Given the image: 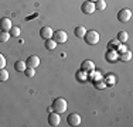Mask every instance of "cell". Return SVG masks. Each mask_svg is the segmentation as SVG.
I'll return each instance as SVG.
<instances>
[{
    "mask_svg": "<svg viewBox=\"0 0 133 127\" xmlns=\"http://www.w3.org/2000/svg\"><path fill=\"white\" fill-rule=\"evenodd\" d=\"M66 109H68V103H66V100L62 99V97H57V99L52 102V104H51V110H52V112L59 113V114L65 113Z\"/></svg>",
    "mask_w": 133,
    "mask_h": 127,
    "instance_id": "cell-1",
    "label": "cell"
},
{
    "mask_svg": "<svg viewBox=\"0 0 133 127\" xmlns=\"http://www.w3.org/2000/svg\"><path fill=\"white\" fill-rule=\"evenodd\" d=\"M99 34H98V31H95V30H89V31H87L85 33V36H84V40H85V43L88 44V45H96L98 43H99Z\"/></svg>",
    "mask_w": 133,
    "mask_h": 127,
    "instance_id": "cell-2",
    "label": "cell"
},
{
    "mask_svg": "<svg viewBox=\"0 0 133 127\" xmlns=\"http://www.w3.org/2000/svg\"><path fill=\"white\" fill-rule=\"evenodd\" d=\"M51 38L57 44H64V43H66V40H68V34H66L65 31H62V30H57V31L52 33Z\"/></svg>",
    "mask_w": 133,
    "mask_h": 127,
    "instance_id": "cell-3",
    "label": "cell"
},
{
    "mask_svg": "<svg viewBox=\"0 0 133 127\" xmlns=\"http://www.w3.org/2000/svg\"><path fill=\"white\" fill-rule=\"evenodd\" d=\"M130 18H132V11L129 9H122L118 13V20L120 23H128V21H130Z\"/></svg>",
    "mask_w": 133,
    "mask_h": 127,
    "instance_id": "cell-4",
    "label": "cell"
},
{
    "mask_svg": "<svg viewBox=\"0 0 133 127\" xmlns=\"http://www.w3.org/2000/svg\"><path fill=\"white\" fill-rule=\"evenodd\" d=\"M66 123H68L69 126L72 127H77L81 124V116L78 113H71L68 114V117H66Z\"/></svg>",
    "mask_w": 133,
    "mask_h": 127,
    "instance_id": "cell-5",
    "label": "cell"
},
{
    "mask_svg": "<svg viewBox=\"0 0 133 127\" xmlns=\"http://www.w3.org/2000/svg\"><path fill=\"white\" fill-rule=\"evenodd\" d=\"M81 10H82V13H85V14H92L95 11V3L87 0V2H84L81 4Z\"/></svg>",
    "mask_w": 133,
    "mask_h": 127,
    "instance_id": "cell-6",
    "label": "cell"
},
{
    "mask_svg": "<svg viewBox=\"0 0 133 127\" xmlns=\"http://www.w3.org/2000/svg\"><path fill=\"white\" fill-rule=\"evenodd\" d=\"M59 123H61V117H59V113L52 112V113L48 114V124H50V126L55 127V126H58Z\"/></svg>",
    "mask_w": 133,
    "mask_h": 127,
    "instance_id": "cell-7",
    "label": "cell"
},
{
    "mask_svg": "<svg viewBox=\"0 0 133 127\" xmlns=\"http://www.w3.org/2000/svg\"><path fill=\"white\" fill-rule=\"evenodd\" d=\"M52 33H54L52 28L48 27V25H45V27H41V30H40V37L43 38V40H48V38L52 37Z\"/></svg>",
    "mask_w": 133,
    "mask_h": 127,
    "instance_id": "cell-8",
    "label": "cell"
},
{
    "mask_svg": "<svg viewBox=\"0 0 133 127\" xmlns=\"http://www.w3.org/2000/svg\"><path fill=\"white\" fill-rule=\"evenodd\" d=\"M26 64L28 68H38L40 65V58L37 55H30L28 58L26 59Z\"/></svg>",
    "mask_w": 133,
    "mask_h": 127,
    "instance_id": "cell-9",
    "label": "cell"
},
{
    "mask_svg": "<svg viewBox=\"0 0 133 127\" xmlns=\"http://www.w3.org/2000/svg\"><path fill=\"white\" fill-rule=\"evenodd\" d=\"M11 27H13V25H11L10 18H7V17L0 18V31H9Z\"/></svg>",
    "mask_w": 133,
    "mask_h": 127,
    "instance_id": "cell-10",
    "label": "cell"
},
{
    "mask_svg": "<svg viewBox=\"0 0 133 127\" xmlns=\"http://www.w3.org/2000/svg\"><path fill=\"white\" fill-rule=\"evenodd\" d=\"M105 58H106L108 62H115V61H118V59H119V54H118V51H116V50H108Z\"/></svg>",
    "mask_w": 133,
    "mask_h": 127,
    "instance_id": "cell-11",
    "label": "cell"
},
{
    "mask_svg": "<svg viewBox=\"0 0 133 127\" xmlns=\"http://www.w3.org/2000/svg\"><path fill=\"white\" fill-rule=\"evenodd\" d=\"M81 69H82V71H85V72L94 71V69H95V64H94V61H91V59H85V61L81 64Z\"/></svg>",
    "mask_w": 133,
    "mask_h": 127,
    "instance_id": "cell-12",
    "label": "cell"
},
{
    "mask_svg": "<svg viewBox=\"0 0 133 127\" xmlns=\"http://www.w3.org/2000/svg\"><path fill=\"white\" fill-rule=\"evenodd\" d=\"M27 68V64H26V61H16L14 62V69L17 72H24V69Z\"/></svg>",
    "mask_w": 133,
    "mask_h": 127,
    "instance_id": "cell-13",
    "label": "cell"
},
{
    "mask_svg": "<svg viewBox=\"0 0 133 127\" xmlns=\"http://www.w3.org/2000/svg\"><path fill=\"white\" fill-rule=\"evenodd\" d=\"M85 33H87V28H85L84 25H78V27H75V30H74L75 37H79V38L84 37Z\"/></svg>",
    "mask_w": 133,
    "mask_h": 127,
    "instance_id": "cell-14",
    "label": "cell"
},
{
    "mask_svg": "<svg viewBox=\"0 0 133 127\" xmlns=\"http://www.w3.org/2000/svg\"><path fill=\"white\" fill-rule=\"evenodd\" d=\"M103 82L106 83V86H112V85L116 83V76L112 75V74H109V75H106V78L103 79Z\"/></svg>",
    "mask_w": 133,
    "mask_h": 127,
    "instance_id": "cell-15",
    "label": "cell"
},
{
    "mask_svg": "<svg viewBox=\"0 0 133 127\" xmlns=\"http://www.w3.org/2000/svg\"><path fill=\"white\" fill-rule=\"evenodd\" d=\"M119 59H120V61H123V62L130 61V59H132V52H130V51H125V52L119 54Z\"/></svg>",
    "mask_w": 133,
    "mask_h": 127,
    "instance_id": "cell-16",
    "label": "cell"
},
{
    "mask_svg": "<svg viewBox=\"0 0 133 127\" xmlns=\"http://www.w3.org/2000/svg\"><path fill=\"white\" fill-rule=\"evenodd\" d=\"M128 38H129V36H128L126 31H119V33H118V38H116V40H118L119 43L125 44L126 41H128Z\"/></svg>",
    "mask_w": 133,
    "mask_h": 127,
    "instance_id": "cell-17",
    "label": "cell"
},
{
    "mask_svg": "<svg viewBox=\"0 0 133 127\" xmlns=\"http://www.w3.org/2000/svg\"><path fill=\"white\" fill-rule=\"evenodd\" d=\"M44 41H45V48L47 50L51 51V50H55L57 48V43L52 40V38H48V40H44Z\"/></svg>",
    "mask_w": 133,
    "mask_h": 127,
    "instance_id": "cell-18",
    "label": "cell"
},
{
    "mask_svg": "<svg viewBox=\"0 0 133 127\" xmlns=\"http://www.w3.org/2000/svg\"><path fill=\"white\" fill-rule=\"evenodd\" d=\"M105 9H106V2L105 0H98V2H95V10L103 11Z\"/></svg>",
    "mask_w": 133,
    "mask_h": 127,
    "instance_id": "cell-19",
    "label": "cell"
},
{
    "mask_svg": "<svg viewBox=\"0 0 133 127\" xmlns=\"http://www.w3.org/2000/svg\"><path fill=\"white\" fill-rule=\"evenodd\" d=\"M10 33L9 31H0V43H7L10 40Z\"/></svg>",
    "mask_w": 133,
    "mask_h": 127,
    "instance_id": "cell-20",
    "label": "cell"
},
{
    "mask_svg": "<svg viewBox=\"0 0 133 127\" xmlns=\"http://www.w3.org/2000/svg\"><path fill=\"white\" fill-rule=\"evenodd\" d=\"M9 33H10L11 37H18V36H20V33H21V30H20V27H16V25H13V27L9 30Z\"/></svg>",
    "mask_w": 133,
    "mask_h": 127,
    "instance_id": "cell-21",
    "label": "cell"
},
{
    "mask_svg": "<svg viewBox=\"0 0 133 127\" xmlns=\"http://www.w3.org/2000/svg\"><path fill=\"white\" fill-rule=\"evenodd\" d=\"M77 78H78V81H82V82L87 81V79H88V72H85V71H82V69H81V71L77 72Z\"/></svg>",
    "mask_w": 133,
    "mask_h": 127,
    "instance_id": "cell-22",
    "label": "cell"
},
{
    "mask_svg": "<svg viewBox=\"0 0 133 127\" xmlns=\"http://www.w3.org/2000/svg\"><path fill=\"white\" fill-rule=\"evenodd\" d=\"M119 41L118 40H110L109 43H108V50H118L119 47Z\"/></svg>",
    "mask_w": 133,
    "mask_h": 127,
    "instance_id": "cell-23",
    "label": "cell"
},
{
    "mask_svg": "<svg viewBox=\"0 0 133 127\" xmlns=\"http://www.w3.org/2000/svg\"><path fill=\"white\" fill-rule=\"evenodd\" d=\"M24 75L27 76V78H34V75H36V68H27L24 69Z\"/></svg>",
    "mask_w": 133,
    "mask_h": 127,
    "instance_id": "cell-24",
    "label": "cell"
},
{
    "mask_svg": "<svg viewBox=\"0 0 133 127\" xmlns=\"http://www.w3.org/2000/svg\"><path fill=\"white\" fill-rule=\"evenodd\" d=\"M7 79H9V72L4 68L0 69V82H6Z\"/></svg>",
    "mask_w": 133,
    "mask_h": 127,
    "instance_id": "cell-25",
    "label": "cell"
},
{
    "mask_svg": "<svg viewBox=\"0 0 133 127\" xmlns=\"http://www.w3.org/2000/svg\"><path fill=\"white\" fill-rule=\"evenodd\" d=\"M94 85H95V88H96V89H99V90H102V89L106 86V83L103 82V79H99V81H95V82H94Z\"/></svg>",
    "mask_w": 133,
    "mask_h": 127,
    "instance_id": "cell-26",
    "label": "cell"
},
{
    "mask_svg": "<svg viewBox=\"0 0 133 127\" xmlns=\"http://www.w3.org/2000/svg\"><path fill=\"white\" fill-rule=\"evenodd\" d=\"M6 66V58L3 54H0V69H3Z\"/></svg>",
    "mask_w": 133,
    "mask_h": 127,
    "instance_id": "cell-27",
    "label": "cell"
},
{
    "mask_svg": "<svg viewBox=\"0 0 133 127\" xmlns=\"http://www.w3.org/2000/svg\"><path fill=\"white\" fill-rule=\"evenodd\" d=\"M89 2H92V3H95V2H98V0H89Z\"/></svg>",
    "mask_w": 133,
    "mask_h": 127,
    "instance_id": "cell-28",
    "label": "cell"
}]
</instances>
